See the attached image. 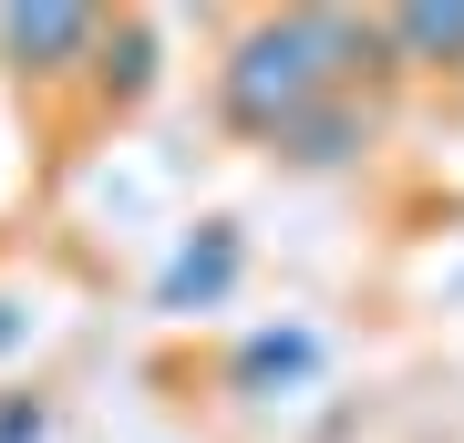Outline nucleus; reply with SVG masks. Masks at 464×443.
Wrapping results in <instances>:
<instances>
[{"label": "nucleus", "mask_w": 464, "mask_h": 443, "mask_svg": "<svg viewBox=\"0 0 464 443\" xmlns=\"http://www.w3.org/2000/svg\"><path fill=\"white\" fill-rule=\"evenodd\" d=\"M93 72H103V93H114V103H145V93H155V21H145V11H124L114 32H103Z\"/></svg>", "instance_id": "nucleus-7"}, {"label": "nucleus", "mask_w": 464, "mask_h": 443, "mask_svg": "<svg viewBox=\"0 0 464 443\" xmlns=\"http://www.w3.org/2000/svg\"><path fill=\"white\" fill-rule=\"evenodd\" d=\"M351 72H392L382 21L279 11V21H248V32L227 42V63H217V114H227V134H248V145H279V134L299 114H320Z\"/></svg>", "instance_id": "nucleus-1"}, {"label": "nucleus", "mask_w": 464, "mask_h": 443, "mask_svg": "<svg viewBox=\"0 0 464 443\" xmlns=\"http://www.w3.org/2000/svg\"><path fill=\"white\" fill-rule=\"evenodd\" d=\"M237 268H248V237H237V217H197V227L176 237V258L155 268V310H176V320L227 310Z\"/></svg>", "instance_id": "nucleus-3"}, {"label": "nucleus", "mask_w": 464, "mask_h": 443, "mask_svg": "<svg viewBox=\"0 0 464 443\" xmlns=\"http://www.w3.org/2000/svg\"><path fill=\"white\" fill-rule=\"evenodd\" d=\"M103 32H114V21L83 11V0H11V11H0V63L21 82H63V72H83L103 52Z\"/></svg>", "instance_id": "nucleus-2"}, {"label": "nucleus", "mask_w": 464, "mask_h": 443, "mask_svg": "<svg viewBox=\"0 0 464 443\" xmlns=\"http://www.w3.org/2000/svg\"><path fill=\"white\" fill-rule=\"evenodd\" d=\"M362 145H372V114H362L351 93H331L320 114H299V124L279 134V165H299V176H331V165H351Z\"/></svg>", "instance_id": "nucleus-5"}, {"label": "nucleus", "mask_w": 464, "mask_h": 443, "mask_svg": "<svg viewBox=\"0 0 464 443\" xmlns=\"http://www.w3.org/2000/svg\"><path fill=\"white\" fill-rule=\"evenodd\" d=\"M382 52L413 63V72L464 63V0H402V11H382Z\"/></svg>", "instance_id": "nucleus-4"}, {"label": "nucleus", "mask_w": 464, "mask_h": 443, "mask_svg": "<svg viewBox=\"0 0 464 443\" xmlns=\"http://www.w3.org/2000/svg\"><path fill=\"white\" fill-rule=\"evenodd\" d=\"M0 443H52V402L42 392H0Z\"/></svg>", "instance_id": "nucleus-8"}, {"label": "nucleus", "mask_w": 464, "mask_h": 443, "mask_svg": "<svg viewBox=\"0 0 464 443\" xmlns=\"http://www.w3.org/2000/svg\"><path fill=\"white\" fill-rule=\"evenodd\" d=\"M320 371V330H248V341L227 351V381L237 392H289V381H310Z\"/></svg>", "instance_id": "nucleus-6"}]
</instances>
